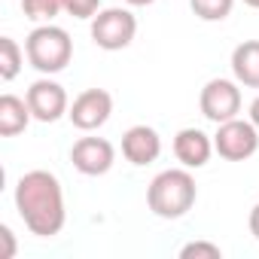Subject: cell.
I'll return each instance as SVG.
<instances>
[{
	"instance_id": "1",
	"label": "cell",
	"mask_w": 259,
	"mask_h": 259,
	"mask_svg": "<svg viewBox=\"0 0 259 259\" xmlns=\"http://www.w3.org/2000/svg\"><path fill=\"white\" fill-rule=\"evenodd\" d=\"M16 210L31 235H37V238L61 235L64 223H67L61 180L43 168L22 174L16 183Z\"/></svg>"
},
{
	"instance_id": "2",
	"label": "cell",
	"mask_w": 259,
	"mask_h": 259,
	"mask_svg": "<svg viewBox=\"0 0 259 259\" xmlns=\"http://www.w3.org/2000/svg\"><path fill=\"white\" fill-rule=\"evenodd\" d=\"M198 186L189 168H168L153 177L147 189V204L159 220H180L195 207Z\"/></svg>"
},
{
	"instance_id": "3",
	"label": "cell",
	"mask_w": 259,
	"mask_h": 259,
	"mask_svg": "<svg viewBox=\"0 0 259 259\" xmlns=\"http://www.w3.org/2000/svg\"><path fill=\"white\" fill-rule=\"evenodd\" d=\"M25 55H28V64L34 70H40L43 76H52V73H61L70 58H73V40L64 28L58 25H37L28 40H25Z\"/></svg>"
},
{
	"instance_id": "4",
	"label": "cell",
	"mask_w": 259,
	"mask_h": 259,
	"mask_svg": "<svg viewBox=\"0 0 259 259\" xmlns=\"http://www.w3.org/2000/svg\"><path fill=\"white\" fill-rule=\"evenodd\" d=\"M89 34H92L98 49L119 52L125 46H132V40L138 34V19H135L132 10H125V7H110V10H101L92 19Z\"/></svg>"
},
{
	"instance_id": "5",
	"label": "cell",
	"mask_w": 259,
	"mask_h": 259,
	"mask_svg": "<svg viewBox=\"0 0 259 259\" xmlns=\"http://www.w3.org/2000/svg\"><path fill=\"white\" fill-rule=\"evenodd\" d=\"M213 150L220 159L226 162H247L250 156H256L259 150V132L250 119H229L217 125V135H213Z\"/></svg>"
},
{
	"instance_id": "6",
	"label": "cell",
	"mask_w": 259,
	"mask_h": 259,
	"mask_svg": "<svg viewBox=\"0 0 259 259\" xmlns=\"http://www.w3.org/2000/svg\"><path fill=\"white\" fill-rule=\"evenodd\" d=\"M198 107H201V116L213 125L220 122H229L241 113V82L238 79H207L201 95H198Z\"/></svg>"
},
{
	"instance_id": "7",
	"label": "cell",
	"mask_w": 259,
	"mask_h": 259,
	"mask_svg": "<svg viewBox=\"0 0 259 259\" xmlns=\"http://www.w3.org/2000/svg\"><path fill=\"white\" fill-rule=\"evenodd\" d=\"M113 116V95L107 89H85L73 98L67 119L79 128V132H98L101 125Z\"/></svg>"
},
{
	"instance_id": "8",
	"label": "cell",
	"mask_w": 259,
	"mask_h": 259,
	"mask_svg": "<svg viewBox=\"0 0 259 259\" xmlns=\"http://www.w3.org/2000/svg\"><path fill=\"white\" fill-rule=\"evenodd\" d=\"M25 101H28L34 119H37V122H46V125H49V122H58V119L67 116V110H70V101H67L64 85L55 82V79H49V76L31 82V89L25 92Z\"/></svg>"
},
{
	"instance_id": "9",
	"label": "cell",
	"mask_w": 259,
	"mask_h": 259,
	"mask_svg": "<svg viewBox=\"0 0 259 259\" xmlns=\"http://www.w3.org/2000/svg\"><path fill=\"white\" fill-rule=\"evenodd\" d=\"M70 162L85 177H104L116 165V147L107 138H79L70 147Z\"/></svg>"
},
{
	"instance_id": "10",
	"label": "cell",
	"mask_w": 259,
	"mask_h": 259,
	"mask_svg": "<svg viewBox=\"0 0 259 259\" xmlns=\"http://www.w3.org/2000/svg\"><path fill=\"white\" fill-rule=\"evenodd\" d=\"M122 156L132 165H138V168L153 165L162 156V138H159V132L150 128V125H132L122 135Z\"/></svg>"
},
{
	"instance_id": "11",
	"label": "cell",
	"mask_w": 259,
	"mask_h": 259,
	"mask_svg": "<svg viewBox=\"0 0 259 259\" xmlns=\"http://www.w3.org/2000/svg\"><path fill=\"white\" fill-rule=\"evenodd\" d=\"M213 138L204 135L201 128H180L174 135V156L183 168L195 171V168H204L213 156Z\"/></svg>"
},
{
	"instance_id": "12",
	"label": "cell",
	"mask_w": 259,
	"mask_h": 259,
	"mask_svg": "<svg viewBox=\"0 0 259 259\" xmlns=\"http://www.w3.org/2000/svg\"><path fill=\"white\" fill-rule=\"evenodd\" d=\"M31 119H34V113H31V107H28L25 98L10 95V92L0 98V135H4V138L22 135L25 128L31 125Z\"/></svg>"
},
{
	"instance_id": "13",
	"label": "cell",
	"mask_w": 259,
	"mask_h": 259,
	"mask_svg": "<svg viewBox=\"0 0 259 259\" xmlns=\"http://www.w3.org/2000/svg\"><path fill=\"white\" fill-rule=\"evenodd\" d=\"M232 73L241 85L259 89V40H244L232 52Z\"/></svg>"
},
{
	"instance_id": "14",
	"label": "cell",
	"mask_w": 259,
	"mask_h": 259,
	"mask_svg": "<svg viewBox=\"0 0 259 259\" xmlns=\"http://www.w3.org/2000/svg\"><path fill=\"white\" fill-rule=\"evenodd\" d=\"M25 49L13 40V37H0V79H16L22 73V61H25Z\"/></svg>"
},
{
	"instance_id": "15",
	"label": "cell",
	"mask_w": 259,
	"mask_h": 259,
	"mask_svg": "<svg viewBox=\"0 0 259 259\" xmlns=\"http://www.w3.org/2000/svg\"><path fill=\"white\" fill-rule=\"evenodd\" d=\"M61 10H64V0H22L25 19L37 22V25H49Z\"/></svg>"
},
{
	"instance_id": "16",
	"label": "cell",
	"mask_w": 259,
	"mask_h": 259,
	"mask_svg": "<svg viewBox=\"0 0 259 259\" xmlns=\"http://www.w3.org/2000/svg\"><path fill=\"white\" fill-rule=\"evenodd\" d=\"M189 7L201 22H223L232 16L235 0H189Z\"/></svg>"
},
{
	"instance_id": "17",
	"label": "cell",
	"mask_w": 259,
	"mask_h": 259,
	"mask_svg": "<svg viewBox=\"0 0 259 259\" xmlns=\"http://www.w3.org/2000/svg\"><path fill=\"white\" fill-rule=\"evenodd\" d=\"M180 259H223V250L213 241H189L180 247Z\"/></svg>"
},
{
	"instance_id": "18",
	"label": "cell",
	"mask_w": 259,
	"mask_h": 259,
	"mask_svg": "<svg viewBox=\"0 0 259 259\" xmlns=\"http://www.w3.org/2000/svg\"><path fill=\"white\" fill-rule=\"evenodd\" d=\"M64 13L73 19H95L101 13V0H64Z\"/></svg>"
},
{
	"instance_id": "19",
	"label": "cell",
	"mask_w": 259,
	"mask_h": 259,
	"mask_svg": "<svg viewBox=\"0 0 259 259\" xmlns=\"http://www.w3.org/2000/svg\"><path fill=\"white\" fill-rule=\"evenodd\" d=\"M0 241H4V250H0V259H13L16 256V235L10 226H0Z\"/></svg>"
},
{
	"instance_id": "20",
	"label": "cell",
	"mask_w": 259,
	"mask_h": 259,
	"mask_svg": "<svg viewBox=\"0 0 259 259\" xmlns=\"http://www.w3.org/2000/svg\"><path fill=\"white\" fill-rule=\"evenodd\" d=\"M247 226H250V235L259 241V201L253 204V210H250V220H247Z\"/></svg>"
},
{
	"instance_id": "21",
	"label": "cell",
	"mask_w": 259,
	"mask_h": 259,
	"mask_svg": "<svg viewBox=\"0 0 259 259\" xmlns=\"http://www.w3.org/2000/svg\"><path fill=\"white\" fill-rule=\"evenodd\" d=\"M253 125H256V132H259V95L253 98V104H250V116H247Z\"/></svg>"
},
{
	"instance_id": "22",
	"label": "cell",
	"mask_w": 259,
	"mask_h": 259,
	"mask_svg": "<svg viewBox=\"0 0 259 259\" xmlns=\"http://www.w3.org/2000/svg\"><path fill=\"white\" fill-rule=\"evenodd\" d=\"M128 7H150V4H156V0H125Z\"/></svg>"
},
{
	"instance_id": "23",
	"label": "cell",
	"mask_w": 259,
	"mask_h": 259,
	"mask_svg": "<svg viewBox=\"0 0 259 259\" xmlns=\"http://www.w3.org/2000/svg\"><path fill=\"white\" fill-rule=\"evenodd\" d=\"M244 4H247L250 10H259V0H244Z\"/></svg>"
}]
</instances>
